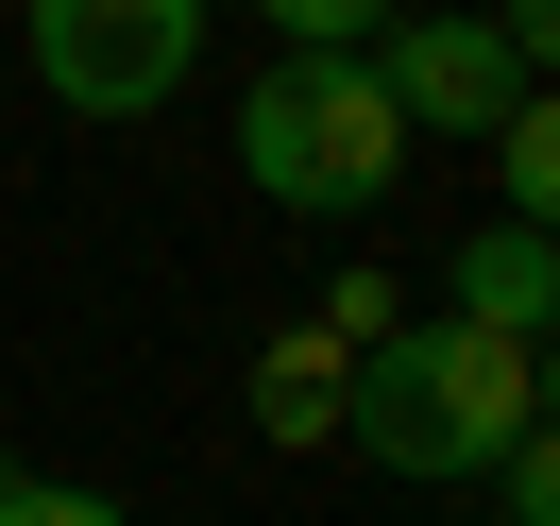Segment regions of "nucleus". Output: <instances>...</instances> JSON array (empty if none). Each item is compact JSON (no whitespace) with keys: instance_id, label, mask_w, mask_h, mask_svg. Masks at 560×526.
<instances>
[{"instance_id":"nucleus-1","label":"nucleus","mask_w":560,"mask_h":526,"mask_svg":"<svg viewBox=\"0 0 560 526\" xmlns=\"http://www.w3.org/2000/svg\"><path fill=\"white\" fill-rule=\"evenodd\" d=\"M526 424H544V340H492V323H442V306H408L340 374V442L374 458V476H408V492L492 476Z\"/></svg>"},{"instance_id":"nucleus-2","label":"nucleus","mask_w":560,"mask_h":526,"mask_svg":"<svg viewBox=\"0 0 560 526\" xmlns=\"http://www.w3.org/2000/svg\"><path fill=\"white\" fill-rule=\"evenodd\" d=\"M408 119H390L374 51H272V69L238 85V187L289 221H374L390 187H408Z\"/></svg>"},{"instance_id":"nucleus-3","label":"nucleus","mask_w":560,"mask_h":526,"mask_svg":"<svg viewBox=\"0 0 560 526\" xmlns=\"http://www.w3.org/2000/svg\"><path fill=\"white\" fill-rule=\"evenodd\" d=\"M205 17L221 0H18V51L69 119H153L205 69Z\"/></svg>"},{"instance_id":"nucleus-4","label":"nucleus","mask_w":560,"mask_h":526,"mask_svg":"<svg viewBox=\"0 0 560 526\" xmlns=\"http://www.w3.org/2000/svg\"><path fill=\"white\" fill-rule=\"evenodd\" d=\"M374 85H390V119H408V137H492V119L526 103V51L492 35L476 0H390V35H374Z\"/></svg>"},{"instance_id":"nucleus-5","label":"nucleus","mask_w":560,"mask_h":526,"mask_svg":"<svg viewBox=\"0 0 560 526\" xmlns=\"http://www.w3.org/2000/svg\"><path fill=\"white\" fill-rule=\"evenodd\" d=\"M442 323L544 340V323H560V238H544V221H476V238H458V289H442Z\"/></svg>"},{"instance_id":"nucleus-6","label":"nucleus","mask_w":560,"mask_h":526,"mask_svg":"<svg viewBox=\"0 0 560 526\" xmlns=\"http://www.w3.org/2000/svg\"><path fill=\"white\" fill-rule=\"evenodd\" d=\"M340 374H357V356L323 340V323H289V340L255 356V442H289V458H306V442H340Z\"/></svg>"},{"instance_id":"nucleus-7","label":"nucleus","mask_w":560,"mask_h":526,"mask_svg":"<svg viewBox=\"0 0 560 526\" xmlns=\"http://www.w3.org/2000/svg\"><path fill=\"white\" fill-rule=\"evenodd\" d=\"M476 153H492V221H560V103H544V85H526Z\"/></svg>"},{"instance_id":"nucleus-8","label":"nucleus","mask_w":560,"mask_h":526,"mask_svg":"<svg viewBox=\"0 0 560 526\" xmlns=\"http://www.w3.org/2000/svg\"><path fill=\"white\" fill-rule=\"evenodd\" d=\"M272 17V51H374L390 35V0H255Z\"/></svg>"},{"instance_id":"nucleus-9","label":"nucleus","mask_w":560,"mask_h":526,"mask_svg":"<svg viewBox=\"0 0 560 526\" xmlns=\"http://www.w3.org/2000/svg\"><path fill=\"white\" fill-rule=\"evenodd\" d=\"M306 323H323L340 356H374L390 323H408V289H390V272H323V306H306Z\"/></svg>"},{"instance_id":"nucleus-10","label":"nucleus","mask_w":560,"mask_h":526,"mask_svg":"<svg viewBox=\"0 0 560 526\" xmlns=\"http://www.w3.org/2000/svg\"><path fill=\"white\" fill-rule=\"evenodd\" d=\"M492 510H510V526H560V442H544V424L492 458Z\"/></svg>"},{"instance_id":"nucleus-11","label":"nucleus","mask_w":560,"mask_h":526,"mask_svg":"<svg viewBox=\"0 0 560 526\" xmlns=\"http://www.w3.org/2000/svg\"><path fill=\"white\" fill-rule=\"evenodd\" d=\"M0 526H137V510L85 492V476H18V492H0Z\"/></svg>"},{"instance_id":"nucleus-12","label":"nucleus","mask_w":560,"mask_h":526,"mask_svg":"<svg viewBox=\"0 0 560 526\" xmlns=\"http://www.w3.org/2000/svg\"><path fill=\"white\" fill-rule=\"evenodd\" d=\"M0 492H18V442H0Z\"/></svg>"}]
</instances>
